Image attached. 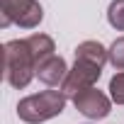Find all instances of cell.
Instances as JSON below:
<instances>
[{"label":"cell","instance_id":"52a82bcc","mask_svg":"<svg viewBox=\"0 0 124 124\" xmlns=\"http://www.w3.org/2000/svg\"><path fill=\"white\" fill-rule=\"evenodd\" d=\"M76 61H88V63H95V66L102 68L107 61H109V54H107V49L100 41L88 39V41H80L76 46Z\"/></svg>","mask_w":124,"mask_h":124},{"label":"cell","instance_id":"6da1fadb","mask_svg":"<svg viewBox=\"0 0 124 124\" xmlns=\"http://www.w3.org/2000/svg\"><path fill=\"white\" fill-rule=\"evenodd\" d=\"M3 56H5V80L22 90L37 78V61L34 54L27 44V39H12L3 44Z\"/></svg>","mask_w":124,"mask_h":124},{"label":"cell","instance_id":"30bf717a","mask_svg":"<svg viewBox=\"0 0 124 124\" xmlns=\"http://www.w3.org/2000/svg\"><path fill=\"white\" fill-rule=\"evenodd\" d=\"M107 90H109V97H112L114 105H124V71H119V73H114L109 78Z\"/></svg>","mask_w":124,"mask_h":124},{"label":"cell","instance_id":"5b68a950","mask_svg":"<svg viewBox=\"0 0 124 124\" xmlns=\"http://www.w3.org/2000/svg\"><path fill=\"white\" fill-rule=\"evenodd\" d=\"M73 105L88 119H105L109 114V109H112V97L105 95L97 88H90V90H83L80 95H76L73 97Z\"/></svg>","mask_w":124,"mask_h":124},{"label":"cell","instance_id":"3957f363","mask_svg":"<svg viewBox=\"0 0 124 124\" xmlns=\"http://www.w3.org/2000/svg\"><path fill=\"white\" fill-rule=\"evenodd\" d=\"M0 27L17 24L22 29H34L44 20V8L39 0H3Z\"/></svg>","mask_w":124,"mask_h":124},{"label":"cell","instance_id":"7a4b0ae2","mask_svg":"<svg viewBox=\"0 0 124 124\" xmlns=\"http://www.w3.org/2000/svg\"><path fill=\"white\" fill-rule=\"evenodd\" d=\"M66 95L61 90H44V93H34L27 95L17 102V117L27 124H41L49 122L54 117H58L66 109Z\"/></svg>","mask_w":124,"mask_h":124},{"label":"cell","instance_id":"8fae6325","mask_svg":"<svg viewBox=\"0 0 124 124\" xmlns=\"http://www.w3.org/2000/svg\"><path fill=\"white\" fill-rule=\"evenodd\" d=\"M107 54H109V63L117 71H124V37H117L112 46L107 49Z\"/></svg>","mask_w":124,"mask_h":124},{"label":"cell","instance_id":"ba28073f","mask_svg":"<svg viewBox=\"0 0 124 124\" xmlns=\"http://www.w3.org/2000/svg\"><path fill=\"white\" fill-rule=\"evenodd\" d=\"M27 44H29V49H32V54H34L37 68H39V66L44 63L46 58L56 56V54H54V51H56V44H54V39H51L49 34L34 32V34H29V37H27Z\"/></svg>","mask_w":124,"mask_h":124},{"label":"cell","instance_id":"8992f818","mask_svg":"<svg viewBox=\"0 0 124 124\" xmlns=\"http://www.w3.org/2000/svg\"><path fill=\"white\" fill-rule=\"evenodd\" d=\"M68 63L61 56H51V58H46L44 63L37 68V78L44 83V85H49V88H56V85H63V80H66V76H68Z\"/></svg>","mask_w":124,"mask_h":124},{"label":"cell","instance_id":"9c48e42d","mask_svg":"<svg viewBox=\"0 0 124 124\" xmlns=\"http://www.w3.org/2000/svg\"><path fill=\"white\" fill-rule=\"evenodd\" d=\"M107 22L112 29L124 32V0H112L107 8Z\"/></svg>","mask_w":124,"mask_h":124},{"label":"cell","instance_id":"277c9868","mask_svg":"<svg viewBox=\"0 0 124 124\" xmlns=\"http://www.w3.org/2000/svg\"><path fill=\"white\" fill-rule=\"evenodd\" d=\"M100 76H102V68H100V66L88 63V61H76L73 68H71L68 76H66V80H63V85H61V93L73 100V97L80 95L83 90L95 88L97 80H100Z\"/></svg>","mask_w":124,"mask_h":124}]
</instances>
